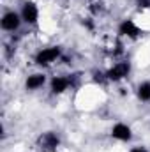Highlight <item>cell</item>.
Masks as SVG:
<instances>
[{"label": "cell", "instance_id": "3957f363", "mask_svg": "<svg viewBox=\"0 0 150 152\" xmlns=\"http://www.w3.org/2000/svg\"><path fill=\"white\" fill-rule=\"evenodd\" d=\"M143 36V27L134 18H124L117 25V37L127 41H138Z\"/></svg>", "mask_w": 150, "mask_h": 152}, {"label": "cell", "instance_id": "7c38bea8", "mask_svg": "<svg viewBox=\"0 0 150 152\" xmlns=\"http://www.w3.org/2000/svg\"><path fill=\"white\" fill-rule=\"evenodd\" d=\"M127 152H150L149 147H145V145H131L129 149H127Z\"/></svg>", "mask_w": 150, "mask_h": 152}, {"label": "cell", "instance_id": "7a4b0ae2", "mask_svg": "<svg viewBox=\"0 0 150 152\" xmlns=\"http://www.w3.org/2000/svg\"><path fill=\"white\" fill-rule=\"evenodd\" d=\"M131 73H133V62L129 58H118L106 69V78L110 83L118 85V83L125 81L131 76Z\"/></svg>", "mask_w": 150, "mask_h": 152}, {"label": "cell", "instance_id": "ba28073f", "mask_svg": "<svg viewBox=\"0 0 150 152\" xmlns=\"http://www.w3.org/2000/svg\"><path fill=\"white\" fill-rule=\"evenodd\" d=\"M110 136H111V140H115L117 143H131L133 138H134V131H133V127L127 122L118 120V122H115L111 126Z\"/></svg>", "mask_w": 150, "mask_h": 152}, {"label": "cell", "instance_id": "9c48e42d", "mask_svg": "<svg viewBox=\"0 0 150 152\" xmlns=\"http://www.w3.org/2000/svg\"><path fill=\"white\" fill-rule=\"evenodd\" d=\"M50 83V78L44 71H34V73H28L23 80V88L27 92H37L41 88H44L46 85Z\"/></svg>", "mask_w": 150, "mask_h": 152}, {"label": "cell", "instance_id": "8992f818", "mask_svg": "<svg viewBox=\"0 0 150 152\" xmlns=\"http://www.w3.org/2000/svg\"><path fill=\"white\" fill-rule=\"evenodd\" d=\"M48 88H50V94H51V96H57V97L67 94L71 88H74V87H73L71 75L67 73V75H53V76H50Z\"/></svg>", "mask_w": 150, "mask_h": 152}, {"label": "cell", "instance_id": "8fae6325", "mask_svg": "<svg viewBox=\"0 0 150 152\" xmlns=\"http://www.w3.org/2000/svg\"><path fill=\"white\" fill-rule=\"evenodd\" d=\"M134 5L140 12H150V0H134Z\"/></svg>", "mask_w": 150, "mask_h": 152}, {"label": "cell", "instance_id": "4fadbf2b", "mask_svg": "<svg viewBox=\"0 0 150 152\" xmlns=\"http://www.w3.org/2000/svg\"><path fill=\"white\" fill-rule=\"evenodd\" d=\"M69 2H73V0H69Z\"/></svg>", "mask_w": 150, "mask_h": 152}, {"label": "cell", "instance_id": "6da1fadb", "mask_svg": "<svg viewBox=\"0 0 150 152\" xmlns=\"http://www.w3.org/2000/svg\"><path fill=\"white\" fill-rule=\"evenodd\" d=\"M64 57V48L58 44H50V46H42L34 53V64L41 71L53 67L55 64H58Z\"/></svg>", "mask_w": 150, "mask_h": 152}, {"label": "cell", "instance_id": "30bf717a", "mask_svg": "<svg viewBox=\"0 0 150 152\" xmlns=\"http://www.w3.org/2000/svg\"><path fill=\"white\" fill-rule=\"evenodd\" d=\"M134 96L140 103L143 104H149L150 103V80H141L136 88H134Z\"/></svg>", "mask_w": 150, "mask_h": 152}, {"label": "cell", "instance_id": "5b68a950", "mask_svg": "<svg viewBox=\"0 0 150 152\" xmlns=\"http://www.w3.org/2000/svg\"><path fill=\"white\" fill-rule=\"evenodd\" d=\"M20 14L27 27H36L41 21V7L34 0H23L20 5Z\"/></svg>", "mask_w": 150, "mask_h": 152}, {"label": "cell", "instance_id": "277c9868", "mask_svg": "<svg viewBox=\"0 0 150 152\" xmlns=\"http://www.w3.org/2000/svg\"><path fill=\"white\" fill-rule=\"evenodd\" d=\"M23 20H21V14L20 11L16 9H7L2 12V18H0V27L5 34H18L23 27Z\"/></svg>", "mask_w": 150, "mask_h": 152}, {"label": "cell", "instance_id": "52a82bcc", "mask_svg": "<svg viewBox=\"0 0 150 152\" xmlns=\"http://www.w3.org/2000/svg\"><path fill=\"white\" fill-rule=\"evenodd\" d=\"M36 145L42 152H57L58 147L62 145V138L57 131H42V133H39Z\"/></svg>", "mask_w": 150, "mask_h": 152}]
</instances>
